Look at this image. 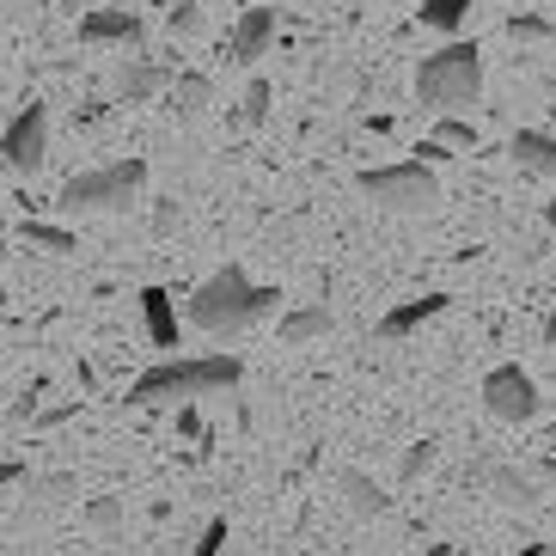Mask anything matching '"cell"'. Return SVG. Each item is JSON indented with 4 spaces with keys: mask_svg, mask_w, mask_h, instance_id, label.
<instances>
[{
    "mask_svg": "<svg viewBox=\"0 0 556 556\" xmlns=\"http://www.w3.org/2000/svg\"><path fill=\"white\" fill-rule=\"evenodd\" d=\"M434 148H441V153H453V148H477V129L465 123V116H441V123H434Z\"/></svg>",
    "mask_w": 556,
    "mask_h": 556,
    "instance_id": "obj_21",
    "label": "cell"
},
{
    "mask_svg": "<svg viewBox=\"0 0 556 556\" xmlns=\"http://www.w3.org/2000/svg\"><path fill=\"white\" fill-rule=\"evenodd\" d=\"M148 190V160H116V165H99V172H74L62 184L55 208L67 214H129Z\"/></svg>",
    "mask_w": 556,
    "mask_h": 556,
    "instance_id": "obj_4",
    "label": "cell"
},
{
    "mask_svg": "<svg viewBox=\"0 0 556 556\" xmlns=\"http://www.w3.org/2000/svg\"><path fill=\"white\" fill-rule=\"evenodd\" d=\"M74 490H80V483H74V477H67V471H55V477H37V483H31V477H25V495H37V502H43V507H50V502H67V495H74Z\"/></svg>",
    "mask_w": 556,
    "mask_h": 556,
    "instance_id": "obj_22",
    "label": "cell"
},
{
    "mask_svg": "<svg viewBox=\"0 0 556 556\" xmlns=\"http://www.w3.org/2000/svg\"><path fill=\"white\" fill-rule=\"evenodd\" d=\"M416 99L441 116H465L483 99V50L465 43V37H453L446 50L422 55V67H416Z\"/></svg>",
    "mask_w": 556,
    "mask_h": 556,
    "instance_id": "obj_3",
    "label": "cell"
},
{
    "mask_svg": "<svg viewBox=\"0 0 556 556\" xmlns=\"http://www.w3.org/2000/svg\"><path fill=\"white\" fill-rule=\"evenodd\" d=\"M43 153H50V104L31 99L7 123V135H0V165L18 172V178H31L37 165H43Z\"/></svg>",
    "mask_w": 556,
    "mask_h": 556,
    "instance_id": "obj_7",
    "label": "cell"
},
{
    "mask_svg": "<svg viewBox=\"0 0 556 556\" xmlns=\"http://www.w3.org/2000/svg\"><path fill=\"white\" fill-rule=\"evenodd\" d=\"M165 86H172V67L148 62V55H129V62L116 67L111 92H116L123 104H141V99H153V92H165Z\"/></svg>",
    "mask_w": 556,
    "mask_h": 556,
    "instance_id": "obj_10",
    "label": "cell"
},
{
    "mask_svg": "<svg viewBox=\"0 0 556 556\" xmlns=\"http://www.w3.org/2000/svg\"><path fill=\"white\" fill-rule=\"evenodd\" d=\"M178 434H190V441L202 434V416H197V404H184V409H178Z\"/></svg>",
    "mask_w": 556,
    "mask_h": 556,
    "instance_id": "obj_29",
    "label": "cell"
},
{
    "mask_svg": "<svg viewBox=\"0 0 556 556\" xmlns=\"http://www.w3.org/2000/svg\"><path fill=\"white\" fill-rule=\"evenodd\" d=\"M483 477H490V490H495V502H502V507H532V502H539V483H532L526 471H514V465H490Z\"/></svg>",
    "mask_w": 556,
    "mask_h": 556,
    "instance_id": "obj_17",
    "label": "cell"
},
{
    "mask_svg": "<svg viewBox=\"0 0 556 556\" xmlns=\"http://www.w3.org/2000/svg\"><path fill=\"white\" fill-rule=\"evenodd\" d=\"M544 227H551V232H556V197H551V202H544Z\"/></svg>",
    "mask_w": 556,
    "mask_h": 556,
    "instance_id": "obj_33",
    "label": "cell"
},
{
    "mask_svg": "<svg viewBox=\"0 0 556 556\" xmlns=\"http://www.w3.org/2000/svg\"><path fill=\"white\" fill-rule=\"evenodd\" d=\"M416 13H422L428 31H458V25H465V13H471V0H422Z\"/></svg>",
    "mask_w": 556,
    "mask_h": 556,
    "instance_id": "obj_20",
    "label": "cell"
},
{
    "mask_svg": "<svg viewBox=\"0 0 556 556\" xmlns=\"http://www.w3.org/2000/svg\"><path fill=\"white\" fill-rule=\"evenodd\" d=\"M330 325H337V318H330V306H325V300H312V306H288V312H281L276 337H281L288 349H300V343H318V337H330Z\"/></svg>",
    "mask_w": 556,
    "mask_h": 556,
    "instance_id": "obj_13",
    "label": "cell"
},
{
    "mask_svg": "<svg viewBox=\"0 0 556 556\" xmlns=\"http://www.w3.org/2000/svg\"><path fill=\"white\" fill-rule=\"evenodd\" d=\"M428 556H453V544H428Z\"/></svg>",
    "mask_w": 556,
    "mask_h": 556,
    "instance_id": "obj_34",
    "label": "cell"
},
{
    "mask_svg": "<svg viewBox=\"0 0 556 556\" xmlns=\"http://www.w3.org/2000/svg\"><path fill=\"white\" fill-rule=\"evenodd\" d=\"M343 502L355 520H379L386 507H392V495H379V483L367 471H343Z\"/></svg>",
    "mask_w": 556,
    "mask_h": 556,
    "instance_id": "obj_16",
    "label": "cell"
},
{
    "mask_svg": "<svg viewBox=\"0 0 556 556\" xmlns=\"http://www.w3.org/2000/svg\"><path fill=\"white\" fill-rule=\"evenodd\" d=\"M276 43V7H245V18L232 25V62L251 67L257 55H269Z\"/></svg>",
    "mask_w": 556,
    "mask_h": 556,
    "instance_id": "obj_9",
    "label": "cell"
},
{
    "mask_svg": "<svg viewBox=\"0 0 556 556\" xmlns=\"http://www.w3.org/2000/svg\"><path fill=\"white\" fill-rule=\"evenodd\" d=\"M276 306H281L276 288H263L239 263H227V269H214L197 294H190V325L208 330V337H239V330L263 325Z\"/></svg>",
    "mask_w": 556,
    "mask_h": 556,
    "instance_id": "obj_1",
    "label": "cell"
},
{
    "mask_svg": "<svg viewBox=\"0 0 556 556\" xmlns=\"http://www.w3.org/2000/svg\"><path fill=\"white\" fill-rule=\"evenodd\" d=\"M55 7H62V13H80V7H86V13H92L99 0H55Z\"/></svg>",
    "mask_w": 556,
    "mask_h": 556,
    "instance_id": "obj_32",
    "label": "cell"
},
{
    "mask_svg": "<svg viewBox=\"0 0 556 556\" xmlns=\"http://www.w3.org/2000/svg\"><path fill=\"white\" fill-rule=\"evenodd\" d=\"M220 551H227V520H208V526H202V539H197V551H190V556H220Z\"/></svg>",
    "mask_w": 556,
    "mask_h": 556,
    "instance_id": "obj_27",
    "label": "cell"
},
{
    "mask_svg": "<svg viewBox=\"0 0 556 556\" xmlns=\"http://www.w3.org/2000/svg\"><path fill=\"white\" fill-rule=\"evenodd\" d=\"M178 220H184L178 202H160V208H153V232H160V239H165V232H178Z\"/></svg>",
    "mask_w": 556,
    "mask_h": 556,
    "instance_id": "obj_28",
    "label": "cell"
},
{
    "mask_svg": "<svg viewBox=\"0 0 556 556\" xmlns=\"http://www.w3.org/2000/svg\"><path fill=\"white\" fill-rule=\"evenodd\" d=\"M165 92H172V111H178L184 123H190V116H202L214 104V80H208V74H197V67H190V74H172V86H165Z\"/></svg>",
    "mask_w": 556,
    "mask_h": 556,
    "instance_id": "obj_15",
    "label": "cell"
},
{
    "mask_svg": "<svg viewBox=\"0 0 556 556\" xmlns=\"http://www.w3.org/2000/svg\"><path fill=\"white\" fill-rule=\"evenodd\" d=\"M202 25H208V18H202V7H190V0H178V7H172V37H202Z\"/></svg>",
    "mask_w": 556,
    "mask_h": 556,
    "instance_id": "obj_26",
    "label": "cell"
},
{
    "mask_svg": "<svg viewBox=\"0 0 556 556\" xmlns=\"http://www.w3.org/2000/svg\"><path fill=\"white\" fill-rule=\"evenodd\" d=\"M245 379V361L239 355H165L153 361L148 374L129 386V404H197V397H214V392H232Z\"/></svg>",
    "mask_w": 556,
    "mask_h": 556,
    "instance_id": "obj_2",
    "label": "cell"
},
{
    "mask_svg": "<svg viewBox=\"0 0 556 556\" xmlns=\"http://www.w3.org/2000/svg\"><path fill=\"white\" fill-rule=\"evenodd\" d=\"M361 197L374 202L386 214H434L441 208V178L428 172V165L404 160V165H367L361 172Z\"/></svg>",
    "mask_w": 556,
    "mask_h": 556,
    "instance_id": "obj_5",
    "label": "cell"
},
{
    "mask_svg": "<svg viewBox=\"0 0 556 556\" xmlns=\"http://www.w3.org/2000/svg\"><path fill=\"white\" fill-rule=\"evenodd\" d=\"M80 37L86 43H123V50H141V43H148V25H141V13H129V7H92V13L80 18Z\"/></svg>",
    "mask_w": 556,
    "mask_h": 556,
    "instance_id": "obj_8",
    "label": "cell"
},
{
    "mask_svg": "<svg viewBox=\"0 0 556 556\" xmlns=\"http://www.w3.org/2000/svg\"><path fill=\"white\" fill-rule=\"evenodd\" d=\"M18 245L50 251V257H67V251H80V239H74L67 227H50V220H25V227H18Z\"/></svg>",
    "mask_w": 556,
    "mask_h": 556,
    "instance_id": "obj_18",
    "label": "cell"
},
{
    "mask_svg": "<svg viewBox=\"0 0 556 556\" xmlns=\"http://www.w3.org/2000/svg\"><path fill=\"white\" fill-rule=\"evenodd\" d=\"M532 483H556V453L539 458V477H532Z\"/></svg>",
    "mask_w": 556,
    "mask_h": 556,
    "instance_id": "obj_31",
    "label": "cell"
},
{
    "mask_svg": "<svg viewBox=\"0 0 556 556\" xmlns=\"http://www.w3.org/2000/svg\"><path fill=\"white\" fill-rule=\"evenodd\" d=\"M483 409H490L495 422H507V428H526V422H539V409H544V397H539V379L526 374V367H495L490 379H483Z\"/></svg>",
    "mask_w": 556,
    "mask_h": 556,
    "instance_id": "obj_6",
    "label": "cell"
},
{
    "mask_svg": "<svg viewBox=\"0 0 556 556\" xmlns=\"http://www.w3.org/2000/svg\"><path fill=\"white\" fill-rule=\"evenodd\" d=\"M86 526H92V532H116V526H123V502H116V495H92V502H86Z\"/></svg>",
    "mask_w": 556,
    "mask_h": 556,
    "instance_id": "obj_23",
    "label": "cell"
},
{
    "mask_svg": "<svg viewBox=\"0 0 556 556\" xmlns=\"http://www.w3.org/2000/svg\"><path fill=\"white\" fill-rule=\"evenodd\" d=\"M13 483H25V465L18 458H0V490H13Z\"/></svg>",
    "mask_w": 556,
    "mask_h": 556,
    "instance_id": "obj_30",
    "label": "cell"
},
{
    "mask_svg": "<svg viewBox=\"0 0 556 556\" xmlns=\"http://www.w3.org/2000/svg\"><path fill=\"white\" fill-rule=\"evenodd\" d=\"M507 37H514V43H544V37H551V18L514 13V18H507Z\"/></svg>",
    "mask_w": 556,
    "mask_h": 556,
    "instance_id": "obj_24",
    "label": "cell"
},
{
    "mask_svg": "<svg viewBox=\"0 0 556 556\" xmlns=\"http://www.w3.org/2000/svg\"><path fill=\"white\" fill-rule=\"evenodd\" d=\"M446 306H453V294H422V300H404V306H392L386 318H379V337H386V343H397V337H409V330H422L428 318H441Z\"/></svg>",
    "mask_w": 556,
    "mask_h": 556,
    "instance_id": "obj_12",
    "label": "cell"
},
{
    "mask_svg": "<svg viewBox=\"0 0 556 556\" xmlns=\"http://www.w3.org/2000/svg\"><path fill=\"white\" fill-rule=\"evenodd\" d=\"M434 453H441L434 441H416V446L404 453V465H397V483H416V477H422L428 465H434Z\"/></svg>",
    "mask_w": 556,
    "mask_h": 556,
    "instance_id": "obj_25",
    "label": "cell"
},
{
    "mask_svg": "<svg viewBox=\"0 0 556 556\" xmlns=\"http://www.w3.org/2000/svg\"><path fill=\"white\" fill-rule=\"evenodd\" d=\"M269 99H276V86H269V80H251V86H245V104L232 111V123H239V129H263V123H269Z\"/></svg>",
    "mask_w": 556,
    "mask_h": 556,
    "instance_id": "obj_19",
    "label": "cell"
},
{
    "mask_svg": "<svg viewBox=\"0 0 556 556\" xmlns=\"http://www.w3.org/2000/svg\"><path fill=\"white\" fill-rule=\"evenodd\" d=\"M141 318H148V337L153 349H178V312H172V294L165 288H141Z\"/></svg>",
    "mask_w": 556,
    "mask_h": 556,
    "instance_id": "obj_14",
    "label": "cell"
},
{
    "mask_svg": "<svg viewBox=\"0 0 556 556\" xmlns=\"http://www.w3.org/2000/svg\"><path fill=\"white\" fill-rule=\"evenodd\" d=\"M507 160L520 165L526 178H556V135H544V129H514V141H507Z\"/></svg>",
    "mask_w": 556,
    "mask_h": 556,
    "instance_id": "obj_11",
    "label": "cell"
}]
</instances>
